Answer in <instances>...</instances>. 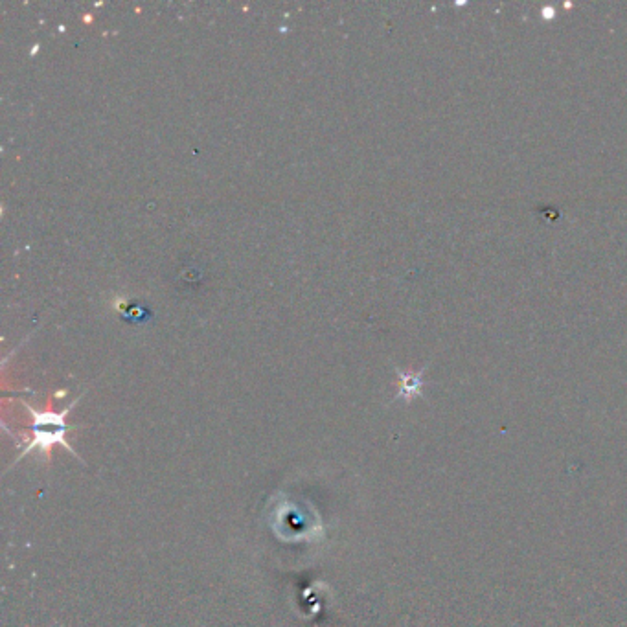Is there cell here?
Instances as JSON below:
<instances>
[{
    "mask_svg": "<svg viewBox=\"0 0 627 627\" xmlns=\"http://www.w3.org/2000/svg\"><path fill=\"white\" fill-rule=\"evenodd\" d=\"M398 374L399 377H401L398 398L411 401L414 396L420 394V388H422V374H403V372H398Z\"/></svg>",
    "mask_w": 627,
    "mask_h": 627,
    "instance_id": "7a4b0ae2",
    "label": "cell"
},
{
    "mask_svg": "<svg viewBox=\"0 0 627 627\" xmlns=\"http://www.w3.org/2000/svg\"><path fill=\"white\" fill-rule=\"evenodd\" d=\"M80 399L81 396L80 398L74 399L69 407L61 412L52 411V409H50V401H48V407H46L45 411H35L30 403H23L24 409L32 414V440L26 442L23 451H21V455L13 460L12 466L6 469V471L15 468V466L23 460L24 456L32 455L34 451H39L41 455L45 456L46 464L50 466V462H52V449H54L56 445L65 447L70 455L76 456L81 464H83L81 456L78 455V453L74 451V447L67 442V433H69V431H76L78 427H72V425H69L67 420H65V418L69 416V412L74 409V405H76Z\"/></svg>",
    "mask_w": 627,
    "mask_h": 627,
    "instance_id": "6da1fadb",
    "label": "cell"
}]
</instances>
